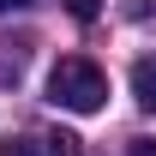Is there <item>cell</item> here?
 I'll return each mask as SVG.
<instances>
[{
    "instance_id": "obj_4",
    "label": "cell",
    "mask_w": 156,
    "mask_h": 156,
    "mask_svg": "<svg viewBox=\"0 0 156 156\" xmlns=\"http://www.w3.org/2000/svg\"><path fill=\"white\" fill-rule=\"evenodd\" d=\"M60 6H66L72 18H84V24H90V18H96V12H102V0H60Z\"/></svg>"
},
{
    "instance_id": "obj_2",
    "label": "cell",
    "mask_w": 156,
    "mask_h": 156,
    "mask_svg": "<svg viewBox=\"0 0 156 156\" xmlns=\"http://www.w3.org/2000/svg\"><path fill=\"white\" fill-rule=\"evenodd\" d=\"M132 96H138L144 114H156V54H144V60L132 66Z\"/></svg>"
},
{
    "instance_id": "obj_7",
    "label": "cell",
    "mask_w": 156,
    "mask_h": 156,
    "mask_svg": "<svg viewBox=\"0 0 156 156\" xmlns=\"http://www.w3.org/2000/svg\"><path fill=\"white\" fill-rule=\"evenodd\" d=\"M18 6H30V0H0V12H18Z\"/></svg>"
},
{
    "instance_id": "obj_1",
    "label": "cell",
    "mask_w": 156,
    "mask_h": 156,
    "mask_svg": "<svg viewBox=\"0 0 156 156\" xmlns=\"http://www.w3.org/2000/svg\"><path fill=\"white\" fill-rule=\"evenodd\" d=\"M48 102L66 108V114H96L102 102H108V78H102V66L66 54L54 72H48Z\"/></svg>"
},
{
    "instance_id": "obj_3",
    "label": "cell",
    "mask_w": 156,
    "mask_h": 156,
    "mask_svg": "<svg viewBox=\"0 0 156 156\" xmlns=\"http://www.w3.org/2000/svg\"><path fill=\"white\" fill-rule=\"evenodd\" d=\"M36 150H42V156H78V138H72V132H48Z\"/></svg>"
},
{
    "instance_id": "obj_5",
    "label": "cell",
    "mask_w": 156,
    "mask_h": 156,
    "mask_svg": "<svg viewBox=\"0 0 156 156\" xmlns=\"http://www.w3.org/2000/svg\"><path fill=\"white\" fill-rule=\"evenodd\" d=\"M0 156H36V144H18V138H6V144H0Z\"/></svg>"
},
{
    "instance_id": "obj_6",
    "label": "cell",
    "mask_w": 156,
    "mask_h": 156,
    "mask_svg": "<svg viewBox=\"0 0 156 156\" xmlns=\"http://www.w3.org/2000/svg\"><path fill=\"white\" fill-rule=\"evenodd\" d=\"M126 156H156V138H138V144H132Z\"/></svg>"
}]
</instances>
